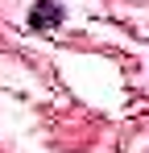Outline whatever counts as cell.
I'll use <instances>...</instances> for the list:
<instances>
[{
	"mask_svg": "<svg viewBox=\"0 0 149 153\" xmlns=\"http://www.w3.org/2000/svg\"><path fill=\"white\" fill-rule=\"evenodd\" d=\"M62 25V4L58 0H37L33 8H29V29H42V33H50V29Z\"/></svg>",
	"mask_w": 149,
	"mask_h": 153,
	"instance_id": "cell-1",
	"label": "cell"
}]
</instances>
